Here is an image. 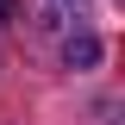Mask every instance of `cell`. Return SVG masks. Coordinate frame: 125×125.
Masks as SVG:
<instances>
[{
  "mask_svg": "<svg viewBox=\"0 0 125 125\" xmlns=\"http://www.w3.org/2000/svg\"><path fill=\"white\" fill-rule=\"evenodd\" d=\"M100 56V44H94V38H75V44H69V62H94Z\"/></svg>",
  "mask_w": 125,
  "mask_h": 125,
  "instance_id": "6da1fadb",
  "label": "cell"
}]
</instances>
